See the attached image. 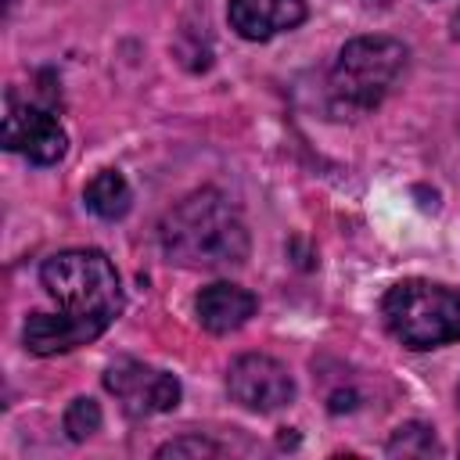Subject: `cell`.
I'll return each instance as SVG.
<instances>
[{"mask_svg": "<svg viewBox=\"0 0 460 460\" xmlns=\"http://www.w3.org/2000/svg\"><path fill=\"white\" fill-rule=\"evenodd\" d=\"M169 262L187 270H230L248 259V226L241 212L212 187L176 201L158 226Z\"/></svg>", "mask_w": 460, "mask_h": 460, "instance_id": "1", "label": "cell"}, {"mask_svg": "<svg viewBox=\"0 0 460 460\" xmlns=\"http://www.w3.org/2000/svg\"><path fill=\"white\" fill-rule=\"evenodd\" d=\"M40 280L47 295L58 302V313L68 316L86 341L108 331V323L122 313V288L111 259L97 248L58 252L40 266Z\"/></svg>", "mask_w": 460, "mask_h": 460, "instance_id": "2", "label": "cell"}, {"mask_svg": "<svg viewBox=\"0 0 460 460\" xmlns=\"http://www.w3.org/2000/svg\"><path fill=\"white\" fill-rule=\"evenodd\" d=\"M385 327L406 349H438L460 341V291L435 280H399L381 298Z\"/></svg>", "mask_w": 460, "mask_h": 460, "instance_id": "3", "label": "cell"}, {"mask_svg": "<svg viewBox=\"0 0 460 460\" xmlns=\"http://www.w3.org/2000/svg\"><path fill=\"white\" fill-rule=\"evenodd\" d=\"M406 68V47L392 36H356L341 47L331 68V108L363 115L377 108Z\"/></svg>", "mask_w": 460, "mask_h": 460, "instance_id": "4", "label": "cell"}, {"mask_svg": "<svg viewBox=\"0 0 460 460\" xmlns=\"http://www.w3.org/2000/svg\"><path fill=\"white\" fill-rule=\"evenodd\" d=\"M0 140H4L7 151H18V155H25L36 165H54L68 151V137H65L61 122L47 108L18 101L14 90L4 93V129H0Z\"/></svg>", "mask_w": 460, "mask_h": 460, "instance_id": "5", "label": "cell"}, {"mask_svg": "<svg viewBox=\"0 0 460 460\" xmlns=\"http://www.w3.org/2000/svg\"><path fill=\"white\" fill-rule=\"evenodd\" d=\"M104 388L122 402L129 417H151L169 413L180 402V381L158 367H147L140 359L119 356L104 370Z\"/></svg>", "mask_w": 460, "mask_h": 460, "instance_id": "6", "label": "cell"}, {"mask_svg": "<svg viewBox=\"0 0 460 460\" xmlns=\"http://www.w3.org/2000/svg\"><path fill=\"white\" fill-rule=\"evenodd\" d=\"M226 392L237 406H244L252 413H273L295 399V377L288 374V367L280 359L262 356V352H248V356H237L230 363Z\"/></svg>", "mask_w": 460, "mask_h": 460, "instance_id": "7", "label": "cell"}, {"mask_svg": "<svg viewBox=\"0 0 460 460\" xmlns=\"http://www.w3.org/2000/svg\"><path fill=\"white\" fill-rule=\"evenodd\" d=\"M255 309H259V298L248 288L230 284V280H216V284L201 288L194 298L198 323L208 334H230V331L244 327L255 316Z\"/></svg>", "mask_w": 460, "mask_h": 460, "instance_id": "8", "label": "cell"}, {"mask_svg": "<svg viewBox=\"0 0 460 460\" xmlns=\"http://www.w3.org/2000/svg\"><path fill=\"white\" fill-rule=\"evenodd\" d=\"M230 29L244 40H270L305 22V0H230Z\"/></svg>", "mask_w": 460, "mask_h": 460, "instance_id": "9", "label": "cell"}, {"mask_svg": "<svg viewBox=\"0 0 460 460\" xmlns=\"http://www.w3.org/2000/svg\"><path fill=\"white\" fill-rule=\"evenodd\" d=\"M83 201H86V208H90L93 216H101V219H122V216L129 212L133 194H129V183H126V176H122L119 169H101V172L86 183Z\"/></svg>", "mask_w": 460, "mask_h": 460, "instance_id": "10", "label": "cell"}, {"mask_svg": "<svg viewBox=\"0 0 460 460\" xmlns=\"http://www.w3.org/2000/svg\"><path fill=\"white\" fill-rule=\"evenodd\" d=\"M431 453H442V446L435 442L428 424H417V420L402 424L388 438V456H431Z\"/></svg>", "mask_w": 460, "mask_h": 460, "instance_id": "11", "label": "cell"}, {"mask_svg": "<svg viewBox=\"0 0 460 460\" xmlns=\"http://www.w3.org/2000/svg\"><path fill=\"white\" fill-rule=\"evenodd\" d=\"M65 431H68V438L72 442H86L93 431H101V406L93 402V399H86V395H79V399H72L68 402V410H65Z\"/></svg>", "mask_w": 460, "mask_h": 460, "instance_id": "12", "label": "cell"}, {"mask_svg": "<svg viewBox=\"0 0 460 460\" xmlns=\"http://www.w3.org/2000/svg\"><path fill=\"white\" fill-rule=\"evenodd\" d=\"M155 456H219V446L212 442V438H205V435H183V438H172V442H165Z\"/></svg>", "mask_w": 460, "mask_h": 460, "instance_id": "13", "label": "cell"}, {"mask_svg": "<svg viewBox=\"0 0 460 460\" xmlns=\"http://www.w3.org/2000/svg\"><path fill=\"white\" fill-rule=\"evenodd\" d=\"M449 32H453V40H460V14H453V22H449Z\"/></svg>", "mask_w": 460, "mask_h": 460, "instance_id": "14", "label": "cell"}, {"mask_svg": "<svg viewBox=\"0 0 460 460\" xmlns=\"http://www.w3.org/2000/svg\"><path fill=\"white\" fill-rule=\"evenodd\" d=\"M456 402H460V388H456Z\"/></svg>", "mask_w": 460, "mask_h": 460, "instance_id": "15", "label": "cell"}, {"mask_svg": "<svg viewBox=\"0 0 460 460\" xmlns=\"http://www.w3.org/2000/svg\"><path fill=\"white\" fill-rule=\"evenodd\" d=\"M11 4H14V0H7V7H11Z\"/></svg>", "mask_w": 460, "mask_h": 460, "instance_id": "16", "label": "cell"}]
</instances>
